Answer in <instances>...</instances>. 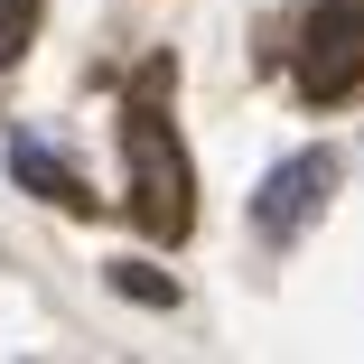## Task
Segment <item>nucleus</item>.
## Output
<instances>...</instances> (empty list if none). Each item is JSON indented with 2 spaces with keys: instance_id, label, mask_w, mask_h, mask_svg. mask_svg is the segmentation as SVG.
I'll return each instance as SVG.
<instances>
[{
  "instance_id": "3",
  "label": "nucleus",
  "mask_w": 364,
  "mask_h": 364,
  "mask_svg": "<svg viewBox=\"0 0 364 364\" xmlns=\"http://www.w3.org/2000/svg\"><path fill=\"white\" fill-rule=\"evenodd\" d=\"M327 187H336V159L327 150H299V159H289V168H271V187H262V234H299L309 225V215L327 205Z\"/></svg>"
},
{
  "instance_id": "1",
  "label": "nucleus",
  "mask_w": 364,
  "mask_h": 364,
  "mask_svg": "<svg viewBox=\"0 0 364 364\" xmlns=\"http://www.w3.org/2000/svg\"><path fill=\"white\" fill-rule=\"evenodd\" d=\"M168 85H178V65H168V56H150V65H140V85H131V103H122L131 215H140V234H150V243H187V225H196V168H187L178 131H168V112H159V94H168Z\"/></svg>"
},
{
  "instance_id": "2",
  "label": "nucleus",
  "mask_w": 364,
  "mask_h": 364,
  "mask_svg": "<svg viewBox=\"0 0 364 364\" xmlns=\"http://www.w3.org/2000/svg\"><path fill=\"white\" fill-rule=\"evenodd\" d=\"M355 85H364V0H318V19L299 38V94L346 103Z\"/></svg>"
},
{
  "instance_id": "5",
  "label": "nucleus",
  "mask_w": 364,
  "mask_h": 364,
  "mask_svg": "<svg viewBox=\"0 0 364 364\" xmlns=\"http://www.w3.org/2000/svg\"><path fill=\"white\" fill-rule=\"evenodd\" d=\"M112 289H122V299H140V309H178V280L150 271V262H112Z\"/></svg>"
},
{
  "instance_id": "6",
  "label": "nucleus",
  "mask_w": 364,
  "mask_h": 364,
  "mask_svg": "<svg viewBox=\"0 0 364 364\" xmlns=\"http://www.w3.org/2000/svg\"><path fill=\"white\" fill-rule=\"evenodd\" d=\"M38 38V0H0V65H19Z\"/></svg>"
},
{
  "instance_id": "4",
  "label": "nucleus",
  "mask_w": 364,
  "mask_h": 364,
  "mask_svg": "<svg viewBox=\"0 0 364 364\" xmlns=\"http://www.w3.org/2000/svg\"><path fill=\"white\" fill-rule=\"evenodd\" d=\"M10 178L28 187V196H47V205H65V215H94V187L65 168V159H47L38 140H10Z\"/></svg>"
}]
</instances>
